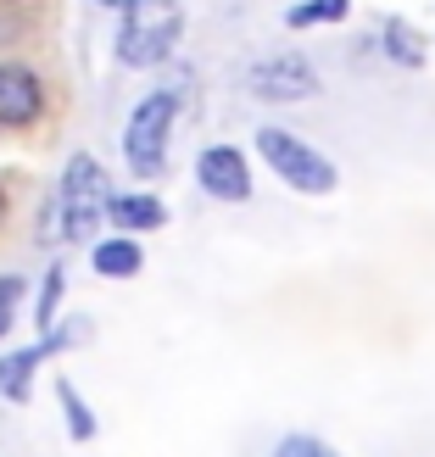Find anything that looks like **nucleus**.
I'll return each mask as SVG.
<instances>
[{"instance_id":"nucleus-10","label":"nucleus","mask_w":435,"mask_h":457,"mask_svg":"<svg viewBox=\"0 0 435 457\" xmlns=\"http://www.w3.org/2000/svg\"><path fill=\"white\" fill-rule=\"evenodd\" d=\"M34 369H39V352H12V357H0V396L22 402V396H29V385H34Z\"/></svg>"},{"instance_id":"nucleus-5","label":"nucleus","mask_w":435,"mask_h":457,"mask_svg":"<svg viewBox=\"0 0 435 457\" xmlns=\"http://www.w3.org/2000/svg\"><path fill=\"white\" fill-rule=\"evenodd\" d=\"M251 96L257 101H313L318 73L302 56H268V62L251 67Z\"/></svg>"},{"instance_id":"nucleus-2","label":"nucleus","mask_w":435,"mask_h":457,"mask_svg":"<svg viewBox=\"0 0 435 457\" xmlns=\"http://www.w3.org/2000/svg\"><path fill=\"white\" fill-rule=\"evenodd\" d=\"M257 151H263V162L280 173L290 190H302V195H330L335 190V168L307 140H296L290 129H263L257 134Z\"/></svg>"},{"instance_id":"nucleus-17","label":"nucleus","mask_w":435,"mask_h":457,"mask_svg":"<svg viewBox=\"0 0 435 457\" xmlns=\"http://www.w3.org/2000/svg\"><path fill=\"white\" fill-rule=\"evenodd\" d=\"M106 6H123V12H134V6H146V0H106Z\"/></svg>"},{"instance_id":"nucleus-8","label":"nucleus","mask_w":435,"mask_h":457,"mask_svg":"<svg viewBox=\"0 0 435 457\" xmlns=\"http://www.w3.org/2000/svg\"><path fill=\"white\" fill-rule=\"evenodd\" d=\"M112 218H118L123 228H163L168 207L156 195H123V201H112Z\"/></svg>"},{"instance_id":"nucleus-14","label":"nucleus","mask_w":435,"mask_h":457,"mask_svg":"<svg viewBox=\"0 0 435 457\" xmlns=\"http://www.w3.org/2000/svg\"><path fill=\"white\" fill-rule=\"evenodd\" d=\"M385 45H391V56H397V62H407V67H419V62H424L419 34H407L402 22H385Z\"/></svg>"},{"instance_id":"nucleus-7","label":"nucleus","mask_w":435,"mask_h":457,"mask_svg":"<svg viewBox=\"0 0 435 457\" xmlns=\"http://www.w3.org/2000/svg\"><path fill=\"white\" fill-rule=\"evenodd\" d=\"M39 79L29 73V67H17V62H0V123L17 129V123H34L39 118Z\"/></svg>"},{"instance_id":"nucleus-16","label":"nucleus","mask_w":435,"mask_h":457,"mask_svg":"<svg viewBox=\"0 0 435 457\" xmlns=\"http://www.w3.org/2000/svg\"><path fill=\"white\" fill-rule=\"evenodd\" d=\"M17 295H22V279L12 273V279H0V335L12 329V312H17Z\"/></svg>"},{"instance_id":"nucleus-4","label":"nucleus","mask_w":435,"mask_h":457,"mask_svg":"<svg viewBox=\"0 0 435 457\" xmlns=\"http://www.w3.org/2000/svg\"><path fill=\"white\" fill-rule=\"evenodd\" d=\"M173 112H179L173 96H146L140 106H134V118L123 129V156H129V168L140 173V179H156V173H163V162H168Z\"/></svg>"},{"instance_id":"nucleus-11","label":"nucleus","mask_w":435,"mask_h":457,"mask_svg":"<svg viewBox=\"0 0 435 457\" xmlns=\"http://www.w3.org/2000/svg\"><path fill=\"white\" fill-rule=\"evenodd\" d=\"M352 12V0H302V6H290V29H313V22H340Z\"/></svg>"},{"instance_id":"nucleus-3","label":"nucleus","mask_w":435,"mask_h":457,"mask_svg":"<svg viewBox=\"0 0 435 457\" xmlns=\"http://www.w3.org/2000/svg\"><path fill=\"white\" fill-rule=\"evenodd\" d=\"M179 29H185V17H179L173 0H146V6H134L129 22H123V34H118L123 67H151V62H163V56L173 51Z\"/></svg>"},{"instance_id":"nucleus-6","label":"nucleus","mask_w":435,"mask_h":457,"mask_svg":"<svg viewBox=\"0 0 435 457\" xmlns=\"http://www.w3.org/2000/svg\"><path fill=\"white\" fill-rule=\"evenodd\" d=\"M196 173H201V185H207V195H218V201H246V195H251L246 156H240L235 145H213V151L196 162Z\"/></svg>"},{"instance_id":"nucleus-9","label":"nucleus","mask_w":435,"mask_h":457,"mask_svg":"<svg viewBox=\"0 0 435 457\" xmlns=\"http://www.w3.org/2000/svg\"><path fill=\"white\" fill-rule=\"evenodd\" d=\"M96 273H106V279H129V273H140V245H134V240H101L96 245Z\"/></svg>"},{"instance_id":"nucleus-12","label":"nucleus","mask_w":435,"mask_h":457,"mask_svg":"<svg viewBox=\"0 0 435 457\" xmlns=\"http://www.w3.org/2000/svg\"><path fill=\"white\" fill-rule=\"evenodd\" d=\"M62 290H67L62 268H51V273H45V290H39V312H34V324H39V335H45V340L56 335V307H62Z\"/></svg>"},{"instance_id":"nucleus-1","label":"nucleus","mask_w":435,"mask_h":457,"mask_svg":"<svg viewBox=\"0 0 435 457\" xmlns=\"http://www.w3.org/2000/svg\"><path fill=\"white\" fill-rule=\"evenodd\" d=\"M101 212H112V201H106V173L96 156H73L62 173V185H56V228L51 235L62 240H89L101 228Z\"/></svg>"},{"instance_id":"nucleus-18","label":"nucleus","mask_w":435,"mask_h":457,"mask_svg":"<svg viewBox=\"0 0 435 457\" xmlns=\"http://www.w3.org/2000/svg\"><path fill=\"white\" fill-rule=\"evenodd\" d=\"M0 218H6V195H0Z\"/></svg>"},{"instance_id":"nucleus-15","label":"nucleus","mask_w":435,"mask_h":457,"mask_svg":"<svg viewBox=\"0 0 435 457\" xmlns=\"http://www.w3.org/2000/svg\"><path fill=\"white\" fill-rule=\"evenodd\" d=\"M273 457H335L318 436H285L280 446H273Z\"/></svg>"},{"instance_id":"nucleus-13","label":"nucleus","mask_w":435,"mask_h":457,"mask_svg":"<svg viewBox=\"0 0 435 457\" xmlns=\"http://www.w3.org/2000/svg\"><path fill=\"white\" fill-rule=\"evenodd\" d=\"M56 396H62V407H67V424H73V436L79 441H89V436H96V419H89V407L79 402V391H73V385H56Z\"/></svg>"}]
</instances>
